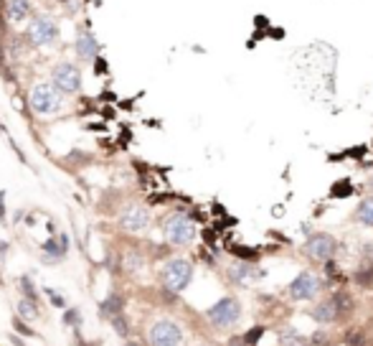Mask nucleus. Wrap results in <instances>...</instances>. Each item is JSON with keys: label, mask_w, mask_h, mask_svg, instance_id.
Here are the masks:
<instances>
[{"label": "nucleus", "mask_w": 373, "mask_h": 346, "mask_svg": "<svg viewBox=\"0 0 373 346\" xmlns=\"http://www.w3.org/2000/svg\"><path fill=\"white\" fill-rule=\"evenodd\" d=\"M64 107V94L51 82H38L31 89V109L36 115H56Z\"/></svg>", "instance_id": "nucleus-1"}, {"label": "nucleus", "mask_w": 373, "mask_h": 346, "mask_svg": "<svg viewBox=\"0 0 373 346\" xmlns=\"http://www.w3.org/2000/svg\"><path fill=\"white\" fill-rule=\"evenodd\" d=\"M26 36L31 41V46H53L59 41V23L51 16H36L26 28Z\"/></svg>", "instance_id": "nucleus-2"}, {"label": "nucleus", "mask_w": 373, "mask_h": 346, "mask_svg": "<svg viewBox=\"0 0 373 346\" xmlns=\"http://www.w3.org/2000/svg\"><path fill=\"white\" fill-rule=\"evenodd\" d=\"M51 84L61 94H76L82 89V69L71 61H59L51 69Z\"/></svg>", "instance_id": "nucleus-3"}, {"label": "nucleus", "mask_w": 373, "mask_h": 346, "mask_svg": "<svg viewBox=\"0 0 373 346\" xmlns=\"http://www.w3.org/2000/svg\"><path fill=\"white\" fill-rule=\"evenodd\" d=\"M163 232H165V237L170 239L173 244H190L193 237H196V227H193V221H190L186 214L168 217Z\"/></svg>", "instance_id": "nucleus-4"}, {"label": "nucleus", "mask_w": 373, "mask_h": 346, "mask_svg": "<svg viewBox=\"0 0 373 346\" xmlns=\"http://www.w3.org/2000/svg\"><path fill=\"white\" fill-rule=\"evenodd\" d=\"M190 277H193V267H190V262H186V260H170L165 265V270H163L165 288L173 290V293H180V290L190 283Z\"/></svg>", "instance_id": "nucleus-5"}, {"label": "nucleus", "mask_w": 373, "mask_h": 346, "mask_svg": "<svg viewBox=\"0 0 373 346\" xmlns=\"http://www.w3.org/2000/svg\"><path fill=\"white\" fill-rule=\"evenodd\" d=\"M153 346H183V331L173 321H157L150 328Z\"/></svg>", "instance_id": "nucleus-6"}, {"label": "nucleus", "mask_w": 373, "mask_h": 346, "mask_svg": "<svg viewBox=\"0 0 373 346\" xmlns=\"http://www.w3.org/2000/svg\"><path fill=\"white\" fill-rule=\"evenodd\" d=\"M239 316H241V308L234 298H221L219 303L208 310V318L213 323H219V326H231V323L239 321Z\"/></svg>", "instance_id": "nucleus-7"}, {"label": "nucleus", "mask_w": 373, "mask_h": 346, "mask_svg": "<svg viewBox=\"0 0 373 346\" xmlns=\"http://www.w3.org/2000/svg\"><path fill=\"white\" fill-rule=\"evenodd\" d=\"M119 224H122V229H127V232H142L145 227L150 224V214H148V209H145V206L130 204V206H124V211L119 214Z\"/></svg>", "instance_id": "nucleus-8"}, {"label": "nucleus", "mask_w": 373, "mask_h": 346, "mask_svg": "<svg viewBox=\"0 0 373 346\" xmlns=\"http://www.w3.org/2000/svg\"><path fill=\"white\" fill-rule=\"evenodd\" d=\"M305 250H307V255L312 260H330L338 250V244L330 234H312L307 239V244H305Z\"/></svg>", "instance_id": "nucleus-9"}, {"label": "nucleus", "mask_w": 373, "mask_h": 346, "mask_svg": "<svg viewBox=\"0 0 373 346\" xmlns=\"http://www.w3.org/2000/svg\"><path fill=\"white\" fill-rule=\"evenodd\" d=\"M99 49L102 43L94 38L92 31H82L76 36V43H74V51H76V59L84 61V64H92L97 56H99Z\"/></svg>", "instance_id": "nucleus-10"}, {"label": "nucleus", "mask_w": 373, "mask_h": 346, "mask_svg": "<svg viewBox=\"0 0 373 346\" xmlns=\"http://www.w3.org/2000/svg\"><path fill=\"white\" fill-rule=\"evenodd\" d=\"M318 290H320L318 277L310 275V273H300L289 285V295L295 300H307V298H312L315 293H318Z\"/></svg>", "instance_id": "nucleus-11"}, {"label": "nucleus", "mask_w": 373, "mask_h": 346, "mask_svg": "<svg viewBox=\"0 0 373 346\" xmlns=\"http://www.w3.org/2000/svg\"><path fill=\"white\" fill-rule=\"evenodd\" d=\"M33 13L31 0H8L5 3V18L10 20V26H23Z\"/></svg>", "instance_id": "nucleus-12"}, {"label": "nucleus", "mask_w": 373, "mask_h": 346, "mask_svg": "<svg viewBox=\"0 0 373 346\" xmlns=\"http://www.w3.org/2000/svg\"><path fill=\"white\" fill-rule=\"evenodd\" d=\"M43 252L46 255H53V257H64L66 252H69V237L66 234H59V237H51L43 242Z\"/></svg>", "instance_id": "nucleus-13"}, {"label": "nucleus", "mask_w": 373, "mask_h": 346, "mask_svg": "<svg viewBox=\"0 0 373 346\" xmlns=\"http://www.w3.org/2000/svg\"><path fill=\"white\" fill-rule=\"evenodd\" d=\"M312 316L318 318V321H322V323H330V321L338 318V310H335V306H333V300H325V303H320L318 308L312 310Z\"/></svg>", "instance_id": "nucleus-14"}, {"label": "nucleus", "mask_w": 373, "mask_h": 346, "mask_svg": "<svg viewBox=\"0 0 373 346\" xmlns=\"http://www.w3.org/2000/svg\"><path fill=\"white\" fill-rule=\"evenodd\" d=\"M333 306H335V310H338V316H348L350 310H353V298L340 290V293L333 295Z\"/></svg>", "instance_id": "nucleus-15"}, {"label": "nucleus", "mask_w": 373, "mask_h": 346, "mask_svg": "<svg viewBox=\"0 0 373 346\" xmlns=\"http://www.w3.org/2000/svg\"><path fill=\"white\" fill-rule=\"evenodd\" d=\"M122 308H124V298L115 293V295H109L104 303H102V316H117Z\"/></svg>", "instance_id": "nucleus-16"}, {"label": "nucleus", "mask_w": 373, "mask_h": 346, "mask_svg": "<svg viewBox=\"0 0 373 346\" xmlns=\"http://www.w3.org/2000/svg\"><path fill=\"white\" fill-rule=\"evenodd\" d=\"M358 219L363 221V224L373 227V196H371V199H366V201L358 206Z\"/></svg>", "instance_id": "nucleus-17"}, {"label": "nucleus", "mask_w": 373, "mask_h": 346, "mask_svg": "<svg viewBox=\"0 0 373 346\" xmlns=\"http://www.w3.org/2000/svg\"><path fill=\"white\" fill-rule=\"evenodd\" d=\"M279 344L282 346H300L302 344V336H300L297 331H292V328H285V331L279 333Z\"/></svg>", "instance_id": "nucleus-18"}, {"label": "nucleus", "mask_w": 373, "mask_h": 346, "mask_svg": "<svg viewBox=\"0 0 373 346\" xmlns=\"http://www.w3.org/2000/svg\"><path fill=\"white\" fill-rule=\"evenodd\" d=\"M18 310H20V316L23 318H38V310H36V300H20L18 303Z\"/></svg>", "instance_id": "nucleus-19"}, {"label": "nucleus", "mask_w": 373, "mask_h": 346, "mask_svg": "<svg viewBox=\"0 0 373 346\" xmlns=\"http://www.w3.org/2000/svg\"><path fill=\"white\" fill-rule=\"evenodd\" d=\"M366 344V333L360 328H350L345 333V346H363Z\"/></svg>", "instance_id": "nucleus-20"}, {"label": "nucleus", "mask_w": 373, "mask_h": 346, "mask_svg": "<svg viewBox=\"0 0 373 346\" xmlns=\"http://www.w3.org/2000/svg\"><path fill=\"white\" fill-rule=\"evenodd\" d=\"M262 333H264V328H262V326L252 328V331H249L246 336H244V344H246V346H254V344H256L259 339H262Z\"/></svg>", "instance_id": "nucleus-21"}, {"label": "nucleus", "mask_w": 373, "mask_h": 346, "mask_svg": "<svg viewBox=\"0 0 373 346\" xmlns=\"http://www.w3.org/2000/svg\"><path fill=\"white\" fill-rule=\"evenodd\" d=\"M92 64H94V74H97V76H102V74H107V72H109V66H107V59H102V56H97Z\"/></svg>", "instance_id": "nucleus-22"}, {"label": "nucleus", "mask_w": 373, "mask_h": 346, "mask_svg": "<svg viewBox=\"0 0 373 346\" xmlns=\"http://www.w3.org/2000/svg\"><path fill=\"white\" fill-rule=\"evenodd\" d=\"M20 290L26 293V298H28V300H36V293H33V285H31L28 277H20Z\"/></svg>", "instance_id": "nucleus-23"}, {"label": "nucleus", "mask_w": 373, "mask_h": 346, "mask_svg": "<svg viewBox=\"0 0 373 346\" xmlns=\"http://www.w3.org/2000/svg\"><path fill=\"white\" fill-rule=\"evenodd\" d=\"M112 318H115V328H117V333H122V336H124V333L130 331V328H127V321H122L119 313H117V316H112Z\"/></svg>", "instance_id": "nucleus-24"}, {"label": "nucleus", "mask_w": 373, "mask_h": 346, "mask_svg": "<svg viewBox=\"0 0 373 346\" xmlns=\"http://www.w3.org/2000/svg\"><path fill=\"white\" fill-rule=\"evenodd\" d=\"M13 326H16V331H20V333H26V336H33V331L26 326V323L23 321H20V318H13Z\"/></svg>", "instance_id": "nucleus-25"}, {"label": "nucleus", "mask_w": 373, "mask_h": 346, "mask_svg": "<svg viewBox=\"0 0 373 346\" xmlns=\"http://www.w3.org/2000/svg\"><path fill=\"white\" fill-rule=\"evenodd\" d=\"M333 194H335V196H348V194H350V186H348V181L338 183V186L333 188Z\"/></svg>", "instance_id": "nucleus-26"}, {"label": "nucleus", "mask_w": 373, "mask_h": 346, "mask_svg": "<svg viewBox=\"0 0 373 346\" xmlns=\"http://www.w3.org/2000/svg\"><path fill=\"white\" fill-rule=\"evenodd\" d=\"M356 280H358L360 285H371V280H373V273H363V275H356Z\"/></svg>", "instance_id": "nucleus-27"}, {"label": "nucleus", "mask_w": 373, "mask_h": 346, "mask_svg": "<svg viewBox=\"0 0 373 346\" xmlns=\"http://www.w3.org/2000/svg\"><path fill=\"white\" fill-rule=\"evenodd\" d=\"M310 341H312V346H322V344H325V333H322V331H320V333H312Z\"/></svg>", "instance_id": "nucleus-28"}, {"label": "nucleus", "mask_w": 373, "mask_h": 346, "mask_svg": "<svg viewBox=\"0 0 373 346\" xmlns=\"http://www.w3.org/2000/svg\"><path fill=\"white\" fill-rule=\"evenodd\" d=\"M0 221H5V191H0Z\"/></svg>", "instance_id": "nucleus-29"}, {"label": "nucleus", "mask_w": 373, "mask_h": 346, "mask_svg": "<svg viewBox=\"0 0 373 346\" xmlns=\"http://www.w3.org/2000/svg\"><path fill=\"white\" fill-rule=\"evenodd\" d=\"M64 321H66V323H76V321H79V313H76V310H69V313L64 316Z\"/></svg>", "instance_id": "nucleus-30"}, {"label": "nucleus", "mask_w": 373, "mask_h": 346, "mask_svg": "<svg viewBox=\"0 0 373 346\" xmlns=\"http://www.w3.org/2000/svg\"><path fill=\"white\" fill-rule=\"evenodd\" d=\"M229 346H244V339H231Z\"/></svg>", "instance_id": "nucleus-31"}, {"label": "nucleus", "mask_w": 373, "mask_h": 346, "mask_svg": "<svg viewBox=\"0 0 373 346\" xmlns=\"http://www.w3.org/2000/svg\"><path fill=\"white\" fill-rule=\"evenodd\" d=\"M371 188H373V181H371Z\"/></svg>", "instance_id": "nucleus-32"}, {"label": "nucleus", "mask_w": 373, "mask_h": 346, "mask_svg": "<svg viewBox=\"0 0 373 346\" xmlns=\"http://www.w3.org/2000/svg\"><path fill=\"white\" fill-rule=\"evenodd\" d=\"M127 346H135V344H127Z\"/></svg>", "instance_id": "nucleus-33"}, {"label": "nucleus", "mask_w": 373, "mask_h": 346, "mask_svg": "<svg viewBox=\"0 0 373 346\" xmlns=\"http://www.w3.org/2000/svg\"><path fill=\"white\" fill-rule=\"evenodd\" d=\"M84 3H89V0H84Z\"/></svg>", "instance_id": "nucleus-34"}]
</instances>
